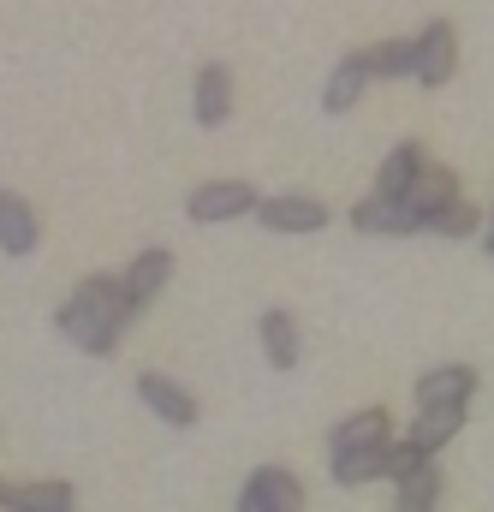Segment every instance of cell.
<instances>
[{
    "label": "cell",
    "instance_id": "6da1fadb",
    "mask_svg": "<svg viewBox=\"0 0 494 512\" xmlns=\"http://www.w3.org/2000/svg\"><path fill=\"white\" fill-rule=\"evenodd\" d=\"M131 298H125L120 274H84L78 280V292L54 310V328L78 346V352H90V358H114L125 340V328H131Z\"/></svg>",
    "mask_w": 494,
    "mask_h": 512
},
{
    "label": "cell",
    "instance_id": "7a4b0ae2",
    "mask_svg": "<svg viewBox=\"0 0 494 512\" xmlns=\"http://www.w3.org/2000/svg\"><path fill=\"white\" fill-rule=\"evenodd\" d=\"M256 185L245 179H209V185H197L191 197H185V215L197 221V227H221V221H245L256 215Z\"/></svg>",
    "mask_w": 494,
    "mask_h": 512
},
{
    "label": "cell",
    "instance_id": "3957f363",
    "mask_svg": "<svg viewBox=\"0 0 494 512\" xmlns=\"http://www.w3.org/2000/svg\"><path fill=\"white\" fill-rule=\"evenodd\" d=\"M417 60H411V78L423 84V90H441L453 72H459V30H453V18H429L417 36Z\"/></svg>",
    "mask_w": 494,
    "mask_h": 512
},
{
    "label": "cell",
    "instance_id": "277c9868",
    "mask_svg": "<svg viewBox=\"0 0 494 512\" xmlns=\"http://www.w3.org/2000/svg\"><path fill=\"white\" fill-rule=\"evenodd\" d=\"M256 221H262L268 233L304 239V233H322V227H328V203H322V197H304V191H286V197H262V203H256Z\"/></svg>",
    "mask_w": 494,
    "mask_h": 512
},
{
    "label": "cell",
    "instance_id": "5b68a950",
    "mask_svg": "<svg viewBox=\"0 0 494 512\" xmlns=\"http://www.w3.org/2000/svg\"><path fill=\"white\" fill-rule=\"evenodd\" d=\"M137 399H143L167 429H191V423H197V393L179 387L173 376H161V370H143V376H137Z\"/></svg>",
    "mask_w": 494,
    "mask_h": 512
},
{
    "label": "cell",
    "instance_id": "8992f818",
    "mask_svg": "<svg viewBox=\"0 0 494 512\" xmlns=\"http://www.w3.org/2000/svg\"><path fill=\"white\" fill-rule=\"evenodd\" d=\"M459 197H465V191H459V173H453V167H441V161H423V173L411 179V191H405L399 203L417 215V233H423V221H429V215H441V209H447V203H459Z\"/></svg>",
    "mask_w": 494,
    "mask_h": 512
},
{
    "label": "cell",
    "instance_id": "52a82bcc",
    "mask_svg": "<svg viewBox=\"0 0 494 512\" xmlns=\"http://www.w3.org/2000/svg\"><path fill=\"white\" fill-rule=\"evenodd\" d=\"M191 114H197V126H203V131H215V126H227V120H233V66L209 60V66L197 72Z\"/></svg>",
    "mask_w": 494,
    "mask_h": 512
},
{
    "label": "cell",
    "instance_id": "ba28073f",
    "mask_svg": "<svg viewBox=\"0 0 494 512\" xmlns=\"http://www.w3.org/2000/svg\"><path fill=\"white\" fill-rule=\"evenodd\" d=\"M352 227H358V233H370V239H411V233H417V215H411L399 197L370 191V197H358V203H352Z\"/></svg>",
    "mask_w": 494,
    "mask_h": 512
},
{
    "label": "cell",
    "instance_id": "9c48e42d",
    "mask_svg": "<svg viewBox=\"0 0 494 512\" xmlns=\"http://www.w3.org/2000/svg\"><path fill=\"white\" fill-rule=\"evenodd\" d=\"M387 441H393V417H387V405H364V411H352V417L334 423V435H328V459H334V453H358V447H387Z\"/></svg>",
    "mask_w": 494,
    "mask_h": 512
},
{
    "label": "cell",
    "instance_id": "30bf717a",
    "mask_svg": "<svg viewBox=\"0 0 494 512\" xmlns=\"http://www.w3.org/2000/svg\"><path fill=\"white\" fill-rule=\"evenodd\" d=\"M167 280H173V251H161V245H149L143 256H131V268L120 274L131 310H149V304L161 298V286H167Z\"/></svg>",
    "mask_w": 494,
    "mask_h": 512
},
{
    "label": "cell",
    "instance_id": "8fae6325",
    "mask_svg": "<svg viewBox=\"0 0 494 512\" xmlns=\"http://www.w3.org/2000/svg\"><path fill=\"white\" fill-rule=\"evenodd\" d=\"M256 340H262V358H268L274 370H298V358H304V334H298L292 310H262Z\"/></svg>",
    "mask_w": 494,
    "mask_h": 512
},
{
    "label": "cell",
    "instance_id": "7c38bea8",
    "mask_svg": "<svg viewBox=\"0 0 494 512\" xmlns=\"http://www.w3.org/2000/svg\"><path fill=\"white\" fill-rule=\"evenodd\" d=\"M477 370L471 364H435L429 376H417V411L423 405H471Z\"/></svg>",
    "mask_w": 494,
    "mask_h": 512
},
{
    "label": "cell",
    "instance_id": "4fadbf2b",
    "mask_svg": "<svg viewBox=\"0 0 494 512\" xmlns=\"http://www.w3.org/2000/svg\"><path fill=\"white\" fill-rule=\"evenodd\" d=\"M36 245H42L36 209H30L18 191H0V251H6V256H30Z\"/></svg>",
    "mask_w": 494,
    "mask_h": 512
},
{
    "label": "cell",
    "instance_id": "5bb4252c",
    "mask_svg": "<svg viewBox=\"0 0 494 512\" xmlns=\"http://www.w3.org/2000/svg\"><path fill=\"white\" fill-rule=\"evenodd\" d=\"M459 429H465V405H423V411H417V423L405 429V441H411V447H423V453L435 459Z\"/></svg>",
    "mask_w": 494,
    "mask_h": 512
},
{
    "label": "cell",
    "instance_id": "9a60e30c",
    "mask_svg": "<svg viewBox=\"0 0 494 512\" xmlns=\"http://www.w3.org/2000/svg\"><path fill=\"white\" fill-rule=\"evenodd\" d=\"M423 161H429V155H423V143H417V137L393 143V149H387V161H381V173H375V191H381V197H405V191H411V179L423 173Z\"/></svg>",
    "mask_w": 494,
    "mask_h": 512
},
{
    "label": "cell",
    "instance_id": "2e32d148",
    "mask_svg": "<svg viewBox=\"0 0 494 512\" xmlns=\"http://www.w3.org/2000/svg\"><path fill=\"white\" fill-rule=\"evenodd\" d=\"M370 66H364V54H346L340 66H334V78H328V90H322V108L328 114H346V108H358L364 102V90H370Z\"/></svg>",
    "mask_w": 494,
    "mask_h": 512
},
{
    "label": "cell",
    "instance_id": "e0dca14e",
    "mask_svg": "<svg viewBox=\"0 0 494 512\" xmlns=\"http://www.w3.org/2000/svg\"><path fill=\"white\" fill-rule=\"evenodd\" d=\"M245 489H256L274 512H304V483H298V471H286V465H256L245 477Z\"/></svg>",
    "mask_w": 494,
    "mask_h": 512
},
{
    "label": "cell",
    "instance_id": "ac0fdd59",
    "mask_svg": "<svg viewBox=\"0 0 494 512\" xmlns=\"http://www.w3.org/2000/svg\"><path fill=\"white\" fill-rule=\"evenodd\" d=\"M328 471H334V483H340V489H364V483H375V477L387 471V447H358V453H334V459H328Z\"/></svg>",
    "mask_w": 494,
    "mask_h": 512
},
{
    "label": "cell",
    "instance_id": "d6986e66",
    "mask_svg": "<svg viewBox=\"0 0 494 512\" xmlns=\"http://www.w3.org/2000/svg\"><path fill=\"white\" fill-rule=\"evenodd\" d=\"M0 512H72V483H24V489H12L6 495V507Z\"/></svg>",
    "mask_w": 494,
    "mask_h": 512
},
{
    "label": "cell",
    "instance_id": "ffe728a7",
    "mask_svg": "<svg viewBox=\"0 0 494 512\" xmlns=\"http://www.w3.org/2000/svg\"><path fill=\"white\" fill-rule=\"evenodd\" d=\"M411 60H417V42H411V36H387V42H370V48H364L370 78H405Z\"/></svg>",
    "mask_w": 494,
    "mask_h": 512
},
{
    "label": "cell",
    "instance_id": "44dd1931",
    "mask_svg": "<svg viewBox=\"0 0 494 512\" xmlns=\"http://www.w3.org/2000/svg\"><path fill=\"white\" fill-rule=\"evenodd\" d=\"M423 233H441V239H477V233H483V209L459 197V203H447L441 215H429Z\"/></svg>",
    "mask_w": 494,
    "mask_h": 512
},
{
    "label": "cell",
    "instance_id": "7402d4cb",
    "mask_svg": "<svg viewBox=\"0 0 494 512\" xmlns=\"http://www.w3.org/2000/svg\"><path fill=\"white\" fill-rule=\"evenodd\" d=\"M393 489H399L393 507H435V501H441V471H435V459H429L423 471H411L405 483H393Z\"/></svg>",
    "mask_w": 494,
    "mask_h": 512
},
{
    "label": "cell",
    "instance_id": "603a6c76",
    "mask_svg": "<svg viewBox=\"0 0 494 512\" xmlns=\"http://www.w3.org/2000/svg\"><path fill=\"white\" fill-rule=\"evenodd\" d=\"M423 465H429L423 447H411V441H387V471H381V477H387V483H405V477L423 471Z\"/></svg>",
    "mask_w": 494,
    "mask_h": 512
},
{
    "label": "cell",
    "instance_id": "cb8c5ba5",
    "mask_svg": "<svg viewBox=\"0 0 494 512\" xmlns=\"http://www.w3.org/2000/svg\"><path fill=\"white\" fill-rule=\"evenodd\" d=\"M239 512H274V507H268L256 489H239Z\"/></svg>",
    "mask_w": 494,
    "mask_h": 512
},
{
    "label": "cell",
    "instance_id": "d4e9b609",
    "mask_svg": "<svg viewBox=\"0 0 494 512\" xmlns=\"http://www.w3.org/2000/svg\"><path fill=\"white\" fill-rule=\"evenodd\" d=\"M483 251L494 256V215H489V221H483Z\"/></svg>",
    "mask_w": 494,
    "mask_h": 512
},
{
    "label": "cell",
    "instance_id": "484cf974",
    "mask_svg": "<svg viewBox=\"0 0 494 512\" xmlns=\"http://www.w3.org/2000/svg\"><path fill=\"white\" fill-rule=\"evenodd\" d=\"M6 495H12V489H6V483H0V507H6Z\"/></svg>",
    "mask_w": 494,
    "mask_h": 512
}]
</instances>
